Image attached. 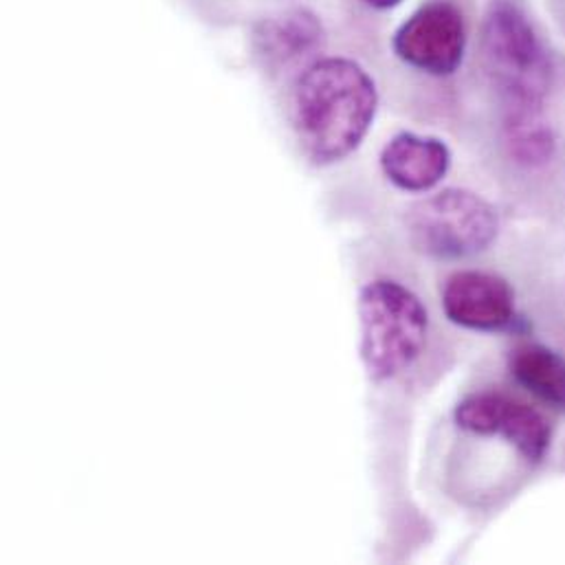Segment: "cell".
<instances>
[{
    "label": "cell",
    "instance_id": "obj_1",
    "mask_svg": "<svg viewBox=\"0 0 565 565\" xmlns=\"http://www.w3.org/2000/svg\"><path fill=\"white\" fill-rule=\"evenodd\" d=\"M379 108L370 73L345 57L310 64L292 90V126L315 166L350 157L370 132Z\"/></svg>",
    "mask_w": 565,
    "mask_h": 565
},
{
    "label": "cell",
    "instance_id": "obj_2",
    "mask_svg": "<svg viewBox=\"0 0 565 565\" xmlns=\"http://www.w3.org/2000/svg\"><path fill=\"white\" fill-rule=\"evenodd\" d=\"M361 359L374 383L390 381L412 367L427 345L429 315L407 286L374 280L359 292Z\"/></svg>",
    "mask_w": 565,
    "mask_h": 565
},
{
    "label": "cell",
    "instance_id": "obj_3",
    "mask_svg": "<svg viewBox=\"0 0 565 565\" xmlns=\"http://www.w3.org/2000/svg\"><path fill=\"white\" fill-rule=\"evenodd\" d=\"M407 236L416 252L438 260H462L487 252L500 232L489 201L469 190H443L409 207Z\"/></svg>",
    "mask_w": 565,
    "mask_h": 565
},
{
    "label": "cell",
    "instance_id": "obj_4",
    "mask_svg": "<svg viewBox=\"0 0 565 565\" xmlns=\"http://www.w3.org/2000/svg\"><path fill=\"white\" fill-rule=\"evenodd\" d=\"M484 53L495 73L502 106H544L551 88V57L526 15L511 2H493L484 20Z\"/></svg>",
    "mask_w": 565,
    "mask_h": 565
},
{
    "label": "cell",
    "instance_id": "obj_5",
    "mask_svg": "<svg viewBox=\"0 0 565 565\" xmlns=\"http://www.w3.org/2000/svg\"><path fill=\"white\" fill-rule=\"evenodd\" d=\"M394 53L429 75H451L460 68L467 49L462 11L445 0L420 7L394 33Z\"/></svg>",
    "mask_w": 565,
    "mask_h": 565
},
{
    "label": "cell",
    "instance_id": "obj_6",
    "mask_svg": "<svg viewBox=\"0 0 565 565\" xmlns=\"http://www.w3.org/2000/svg\"><path fill=\"white\" fill-rule=\"evenodd\" d=\"M454 416L460 429L476 436H500L533 465L542 462L551 449L548 420L535 407L507 394H471L458 403Z\"/></svg>",
    "mask_w": 565,
    "mask_h": 565
},
{
    "label": "cell",
    "instance_id": "obj_7",
    "mask_svg": "<svg viewBox=\"0 0 565 565\" xmlns=\"http://www.w3.org/2000/svg\"><path fill=\"white\" fill-rule=\"evenodd\" d=\"M447 319L478 332H500L515 321V290L500 276L458 271L440 290Z\"/></svg>",
    "mask_w": 565,
    "mask_h": 565
},
{
    "label": "cell",
    "instance_id": "obj_8",
    "mask_svg": "<svg viewBox=\"0 0 565 565\" xmlns=\"http://www.w3.org/2000/svg\"><path fill=\"white\" fill-rule=\"evenodd\" d=\"M451 166V152L436 137L401 132L381 152V170L390 183L405 192L434 190Z\"/></svg>",
    "mask_w": 565,
    "mask_h": 565
},
{
    "label": "cell",
    "instance_id": "obj_9",
    "mask_svg": "<svg viewBox=\"0 0 565 565\" xmlns=\"http://www.w3.org/2000/svg\"><path fill=\"white\" fill-rule=\"evenodd\" d=\"M254 40L269 66L284 68L312 55L323 44V26L308 9H292L263 20Z\"/></svg>",
    "mask_w": 565,
    "mask_h": 565
},
{
    "label": "cell",
    "instance_id": "obj_10",
    "mask_svg": "<svg viewBox=\"0 0 565 565\" xmlns=\"http://www.w3.org/2000/svg\"><path fill=\"white\" fill-rule=\"evenodd\" d=\"M511 376L553 409L565 412V356L542 343H522L509 354Z\"/></svg>",
    "mask_w": 565,
    "mask_h": 565
},
{
    "label": "cell",
    "instance_id": "obj_11",
    "mask_svg": "<svg viewBox=\"0 0 565 565\" xmlns=\"http://www.w3.org/2000/svg\"><path fill=\"white\" fill-rule=\"evenodd\" d=\"M504 143L511 157L526 168L548 163L555 154V135L544 106H504Z\"/></svg>",
    "mask_w": 565,
    "mask_h": 565
},
{
    "label": "cell",
    "instance_id": "obj_12",
    "mask_svg": "<svg viewBox=\"0 0 565 565\" xmlns=\"http://www.w3.org/2000/svg\"><path fill=\"white\" fill-rule=\"evenodd\" d=\"M363 2H367L370 7H376V9H392V7L401 4L403 0H363Z\"/></svg>",
    "mask_w": 565,
    "mask_h": 565
}]
</instances>
